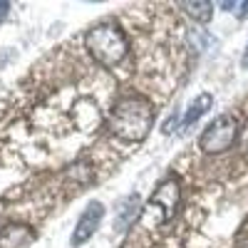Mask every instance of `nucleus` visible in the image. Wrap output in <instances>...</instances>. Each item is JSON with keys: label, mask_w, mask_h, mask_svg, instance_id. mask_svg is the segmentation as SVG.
<instances>
[{"label": "nucleus", "mask_w": 248, "mask_h": 248, "mask_svg": "<svg viewBox=\"0 0 248 248\" xmlns=\"http://www.w3.org/2000/svg\"><path fill=\"white\" fill-rule=\"evenodd\" d=\"M154 124V109L149 105V99H144L139 94L122 97L109 117V129L124 141H141L149 134Z\"/></svg>", "instance_id": "f257e3e1"}, {"label": "nucleus", "mask_w": 248, "mask_h": 248, "mask_svg": "<svg viewBox=\"0 0 248 248\" xmlns=\"http://www.w3.org/2000/svg\"><path fill=\"white\" fill-rule=\"evenodd\" d=\"M85 45H87L90 55L99 62L102 67L119 65L129 52L127 35H124L119 30V25H114V23H102V25L92 28L85 35Z\"/></svg>", "instance_id": "f03ea898"}, {"label": "nucleus", "mask_w": 248, "mask_h": 248, "mask_svg": "<svg viewBox=\"0 0 248 248\" xmlns=\"http://www.w3.org/2000/svg\"><path fill=\"white\" fill-rule=\"evenodd\" d=\"M176 206H179V181L167 179L154 189L147 206H141L139 223L144 229H159L176 214Z\"/></svg>", "instance_id": "7ed1b4c3"}, {"label": "nucleus", "mask_w": 248, "mask_h": 248, "mask_svg": "<svg viewBox=\"0 0 248 248\" xmlns=\"http://www.w3.org/2000/svg\"><path fill=\"white\" fill-rule=\"evenodd\" d=\"M238 137V119L233 114H218L199 137V147L206 154H221L233 147Z\"/></svg>", "instance_id": "20e7f679"}, {"label": "nucleus", "mask_w": 248, "mask_h": 248, "mask_svg": "<svg viewBox=\"0 0 248 248\" xmlns=\"http://www.w3.org/2000/svg\"><path fill=\"white\" fill-rule=\"evenodd\" d=\"M102 218H105V203H102V201H90L87 209L82 211V216H79L77 223H75V231H72L70 243H72V246L87 243V241L94 236V231L99 229Z\"/></svg>", "instance_id": "39448f33"}, {"label": "nucleus", "mask_w": 248, "mask_h": 248, "mask_svg": "<svg viewBox=\"0 0 248 248\" xmlns=\"http://www.w3.org/2000/svg\"><path fill=\"white\" fill-rule=\"evenodd\" d=\"M35 238H37V233L30 229V226L10 223L0 231V248H28Z\"/></svg>", "instance_id": "423d86ee"}, {"label": "nucleus", "mask_w": 248, "mask_h": 248, "mask_svg": "<svg viewBox=\"0 0 248 248\" xmlns=\"http://www.w3.org/2000/svg\"><path fill=\"white\" fill-rule=\"evenodd\" d=\"M141 214V206H139V196L132 194L127 196L122 203H119V209H117V218H114V229L117 231H127V226L134 223V218Z\"/></svg>", "instance_id": "0eeeda50"}, {"label": "nucleus", "mask_w": 248, "mask_h": 248, "mask_svg": "<svg viewBox=\"0 0 248 248\" xmlns=\"http://www.w3.org/2000/svg\"><path fill=\"white\" fill-rule=\"evenodd\" d=\"M211 105H214V97L209 94V92H203V94H199L191 105H189V109H186V114H184V119H181V127L186 129V127H191L194 122H199L206 112L211 109Z\"/></svg>", "instance_id": "6e6552de"}, {"label": "nucleus", "mask_w": 248, "mask_h": 248, "mask_svg": "<svg viewBox=\"0 0 248 248\" xmlns=\"http://www.w3.org/2000/svg\"><path fill=\"white\" fill-rule=\"evenodd\" d=\"M181 8L186 10L189 17H194L196 23H203V25L214 17V3H206V0H201V3H181Z\"/></svg>", "instance_id": "1a4fd4ad"}, {"label": "nucleus", "mask_w": 248, "mask_h": 248, "mask_svg": "<svg viewBox=\"0 0 248 248\" xmlns=\"http://www.w3.org/2000/svg\"><path fill=\"white\" fill-rule=\"evenodd\" d=\"M8 13H10V3H0V23L8 17Z\"/></svg>", "instance_id": "9d476101"}, {"label": "nucleus", "mask_w": 248, "mask_h": 248, "mask_svg": "<svg viewBox=\"0 0 248 248\" xmlns=\"http://www.w3.org/2000/svg\"><path fill=\"white\" fill-rule=\"evenodd\" d=\"M241 67H248V43H246V50H243V57H241Z\"/></svg>", "instance_id": "9b49d317"}]
</instances>
